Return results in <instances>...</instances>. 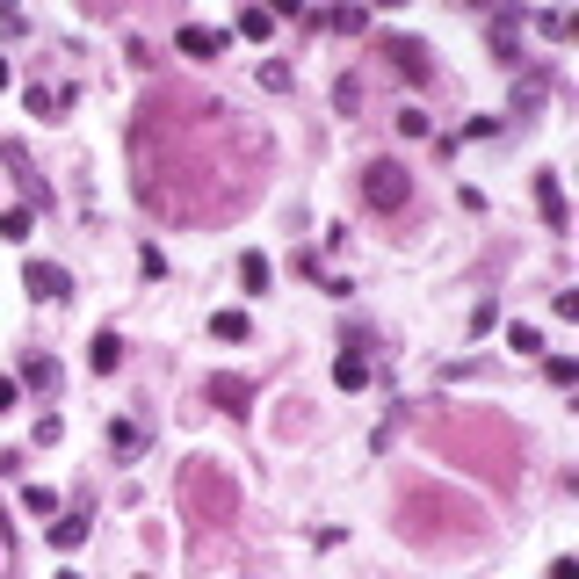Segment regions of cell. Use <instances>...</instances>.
Instances as JSON below:
<instances>
[{"mask_svg":"<svg viewBox=\"0 0 579 579\" xmlns=\"http://www.w3.org/2000/svg\"><path fill=\"white\" fill-rule=\"evenodd\" d=\"M406 196H413V181H406L399 160H370L362 167V203L370 210H406Z\"/></svg>","mask_w":579,"mask_h":579,"instance_id":"cell-1","label":"cell"},{"mask_svg":"<svg viewBox=\"0 0 579 579\" xmlns=\"http://www.w3.org/2000/svg\"><path fill=\"white\" fill-rule=\"evenodd\" d=\"M22 283H29V297H37V304H66V297H73V276H66L58 261H29Z\"/></svg>","mask_w":579,"mask_h":579,"instance_id":"cell-2","label":"cell"},{"mask_svg":"<svg viewBox=\"0 0 579 579\" xmlns=\"http://www.w3.org/2000/svg\"><path fill=\"white\" fill-rule=\"evenodd\" d=\"M384 58H391V66H399L413 87H420V80H435V66H428V44H420V37H384Z\"/></svg>","mask_w":579,"mask_h":579,"instance_id":"cell-3","label":"cell"},{"mask_svg":"<svg viewBox=\"0 0 579 579\" xmlns=\"http://www.w3.org/2000/svg\"><path fill=\"white\" fill-rule=\"evenodd\" d=\"M536 210H543V225L565 232V189H558V174H536Z\"/></svg>","mask_w":579,"mask_h":579,"instance_id":"cell-4","label":"cell"},{"mask_svg":"<svg viewBox=\"0 0 579 579\" xmlns=\"http://www.w3.org/2000/svg\"><path fill=\"white\" fill-rule=\"evenodd\" d=\"M181 51H189V58H218L225 51V37H218V29H203V22H181V37H174Z\"/></svg>","mask_w":579,"mask_h":579,"instance_id":"cell-5","label":"cell"},{"mask_svg":"<svg viewBox=\"0 0 579 579\" xmlns=\"http://www.w3.org/2000/svg\"><path fill=\"white\" fill-rule=\"evenodd\" d=\"M254 399V384L247 377H210V406H225V413H239V406H247Z\"/></svg>","mask_w":579,"mask_h":579,"instance_id":"cell-6","label":"cell"},{"mask_svg":"<svg viewBox=\"0 0 579 579\" xmlns=\"http://www.w3.org/2000/svg\"><path fill=\"white\" fill-rule=\"evenodd\" d=\"M0 160H8V167L22 174V189H29V203H44V181H37V167H29V152H22L15 138H8V145H0Z\"/></svg>","mask_w":579,"mask_h":579,"instance_id":"cell-7","label":"cell"},{"mask_svg":"<svg viewBox=\"0 0 579 579\" xmlns=\"http://www.w3.org/2000/svg\"><path fill=\"white\" fill-rule=\"evenodd\" d=\"M145 449V428L138 420H109V456H138Z\"/></svg>","mask_w":579,"mask_h":579,"instance_id":"cell-8","label":"cell"},{"mask_svg":"<svg viewBox=\"0 0 579 579\" xmlns=\"http://www.w3.org/2000/svg\"><path fill=\"white\" fill-rule=\"evenodd\" d=\"M44 536L58 543V551H80V543H87V514H66V522H51Z\"/></svg>","mask_w":579,"mask_h":579,"instance_id":"cell-9","label":"cell"},{"mask_svg":"<svg viewBox=\"0 0 579 579\" xmlns=\"http://www.w3.org/2000/svg\"><path fill=\"white\" fill-rule=\"evenodd\" d=\"M276 22H283L276 8H247V15H239V37H254V44H261V37H276Z\"/></svg>","mask_w":579,"mask_h":579,"instance_id":"cell-10","label":"cell"},{"mask_svg":"<svg viewBox=\"0 0 579 579\" xmlns=\"http://www.w3.org/2000/svg\"><path fill=\"white\" fill-rule=\"evenodd\" d=\"M333 384H341V391H362V384H370V362H362V355H341V362H333Z\"/></svg>","mask_w":579,"mask_h":579,"instance_id":"cell-11","label":"cell"},{"mask_svg":"<svg viewBox=\"0 0 579 579\" xmlns=\"http://www.w3.org/2000/svg\"><path fill=\"white\" fill-rule=\"evenodd\" d=\"M210 333H218V341H247V312H232V304L210 312Z\"/></svg>","mask_w":579,"mask_h":579,"instance_id":"cell-12","label":"cell"},{"mask_svg":"<svg viewBox=\"0 0 579 579\" xmlns=\"http://www.w3.org/2000/svg\"><path fill=\"white\" fill-rule=\"evenodd\" d=\"M87 362H95V370H116V362H124V341H116V333H95V348H87Z\"/></svg>","mask_w":579,"mask_h":579,"instance_id":"cell-13","label":"cell"},{"mask_svg":"<svg viewBox=\"0 0 579 579\" xmlns=\"http://www.w3.org/2000/svg\"><path fill=\"white\" fill-rule=\"evenodd\" d=\"M73 95H66V87H29V109H37V116H58V109H66Z\"/></svg>","mask_w":579,"mask_h":579,"instance_id":"cell-14","label":"cell"},{"mask_svg":"<svg viewBox=\"0 0 579 579\" xmlns=\"http://www.w3.org/2000/svg\"><path fill=\"white\" fill-rule=\"evenodd\" d=\"M239 283L261 297V290H268V261H261V254H239Z\"/></svg>","mask_w":579,"mask_h":579,"instance_id":"cell-15","label":"cell"},{"mask_svg":"<svg viewBox=\"0 0 579 579\" xmlns=\"http://www.w3.org/2000/svg\"><path fill=\"white\" fill-rule=\"evenodd\" d=\"M326 29H348L355 37V29H370V8H326Z\"/></svg>","mask_w":579,"mask_h":579,"instance_id":"cell-16","label":"cell"},{"mask_svg":"<svg viewBox=\"0 0 579 579\" xmlns=\"http://www.w3.org/2000/svg\"><path fill=\"white\" fill-rule=\"evenodd\" d=\"M514 44H522V29H514V15H493V51L514 58Z\"/></svg>","mask_w":579,"mask_h":579,"instance_id":"cell-17","label":"cell"},{"mask_svg":"<svg viewBox=\"0 0 579 579\" xmlns=\"http://www.w3.org/2000/svg\"><path fill=\"white\" fill-rule=\"evenodd\" d=\"M507 341H514V355H543V333H536V326H522V319L507 326Z\"/></svg>","mask_w":579,"mask_h":579,"instance_id":"cell-18","label":"cell"},{"mask_svg":"<svg viewBox=\"0 0 579 579\" xmlns=\"http://www.w3.org/2000/svg\"><path fill=\"white\" fill-rule=\"evenodd\" d=\"M536 29H543V37H572V15H565V8H543Z\"/></svg>","mask_w":579,"mask_h":579,"instance_id":"cell-19","label":"cell"},{"mask_svg":"<svg viewBox=\"0 0 579 579\" xmlns=\"http://www.w3.org/2000/svg\"><path fill=\"white\" fill-rule=\"evenodd\" d=\"M29 232V203H15V210H0V239H22Z\"/></svg>","mask_w":579,"mask_h":579,"instance_id":"cell-20","label":"cell"},{"mask_svg":"<svg viewBox=\"0 0 579 579\" xmlns=\"http://www.w3.org/2000/svg\"><path fill=\"white\" fill-rule=\"evenodd\" d=\"M22 384L44 391V384H51V355H29V362H22Z\"/></svg>","mask_w":579,"mask_h":579,"instance_id":"cell-21","label":"cell"},{"mask_svg":"<svg viewBox=\"0 0 579 579\" xmlns=\"http://www.w3.org/2000/svg\"><path fill=\"white\" fill-rule=\"evenodd\" d=\"M333 109L355 116V109H362V87H355V80H341V87H333Z\"/></svg>","mask_w":579,"mask_h":579,"instance_id":"cell-22","label":"cell"},{"mask_svg":"<svg viewBox=\"0 0 579 579\" xmlns=\"http://www.w3.org/2000/svg\"><path fill=\"white\" fill-rule=\"evenodd\" d=\"M15 391H22L15 377H0V413H8V406H15Z\"/></svg>","mask_w":579,"mask_h":579,"instance_id":"cell-23","label":"cell"},{"mask_svg":"<svg viewBox=\"0 0 579 579\" xmlns=\"http://www.w3.org/2000/svg\"><path fill=\"white\" fill-rule=\"evenodd\" d=\"M551 579H579V565H572V558H558V565H551Z\"/></svg>","mask_w":579,"mask_h":579,"instance_id":"cell-24","label":"cell"},{"mask_svg":"<svg viewBox=\"0 0 579 579\" xmlns=\"http://www.w3.org/2000/svg\"><path fill=\"white\" fill-rule=\"evenodd\" d=\"M8 80H15V73H8V58H0V87H8Z\"/></svg>","mask_w":579,"mask_h":579,"instance_id":"cell-25","label":"cell"},{"mask_svg":"<svg viewBox=\"0 0 579 579\" xmlns=\"http://www.w3.org/2000/svg\"><path fill=\"white\" fill-rule=\"evenodd\" d=\"M58 579H80V572H58Z\"/></svg>","mask_w":579,"mask_h":579,"instance_id":"cell-26","label":"cell"}]
</instances>
